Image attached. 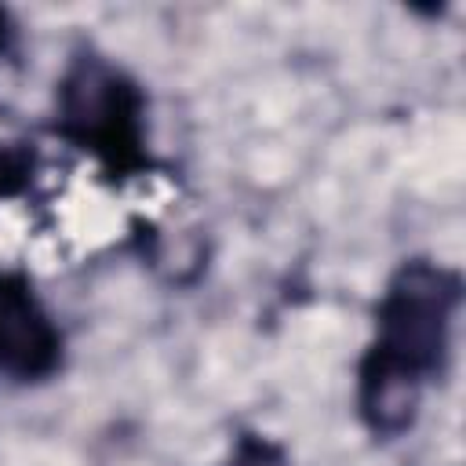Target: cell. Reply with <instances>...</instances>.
I'll return each instance as SVG.
<instances>
[{
    "mask_svg": "<svg viewBox=\"0 0 466 466\" xmlns=\"http://www.w3.org/2000/svg\"><path fill=\"white\" fill-rule=\"evenodd\" d=\"M459 302L462 280L455 269L430 258L404 262L379 299L375 342L360 357V368L426 386L448 364Z\"/></svg>",
    "mask_w": 466,
    "mask_h": 466,
    "instance_id": "obj_1",
    "label": "cell"
},
{
    "mask_svg": "<svg viewBox=\"0 0 466 466\" xmlns=\"http://www.w3.org/2000/svg\"><path fill=\"white\" fill-rule=\"evenodd\" d=\"M58 131L113 175L146 164V95L98 55H80L58 80Z\"/></svg>",
    "mask_w": 466,
    "mask_h": 466,
    "instance_id": "obj_2",
    "label": "cell"
},
{
    "mask_svg": "<svg viewBox=\"0 0 466 466\" xmlns=\"http://www.w3.org/2000/svg\"><path fill=\"white\" fill-rule=\"evenodd\" d=\"M62 368V331L29 277L0 273V375L44 382Z\"/></svg>",
    "mask_w": 466,
    "mask_h": 466,
    "instance_id": "obj_3",
    "label": "cell"
},
{
    "mask_svg": "<svg viewBox=\"0 0 466 466\" xmlns=\"http://www.w3.org/2000/svg\"><path fill=\"white\" fill-rule=\"evenodd\" d=\"M33 171H36V160L25 146L0 142V200L18 197L33 182Z\"/></svg>",
    "mask_w": 466,
    "mask_h": 466,
    "instance_id": "obj_4",
    "label": "cell"
},
{
    "mask_svg": "<svg viewBox=\"0 0 466 466\" xmlns=\"http://www.w3.org/2000/svg\"><path fill=\"white\" fill-rule=\"evenodd\" d=\"M226 466H288V455L277 441H269L262 433H240Z\"/></svg>",
    "mask_w": 466,
    "mask_h": 466,
    "instance_id": "obj_5",
    "label": "cell"
},
{
    "mask_svg": "<svg viewBox=\"0 0 466 466\" xmlns=\"http://www.w3.org/2000/svg\"><path fill=\"white\" fill-rule=\"evenodd\" d=\"M7 36H11V29H7V15H4V7H0V55L7 51Z\"/></svg>",
    "mask_w": 466,
    "mask_h": 466,
    "instance_id": "obj_6",
    "label": "cell"
}]
</instances>
